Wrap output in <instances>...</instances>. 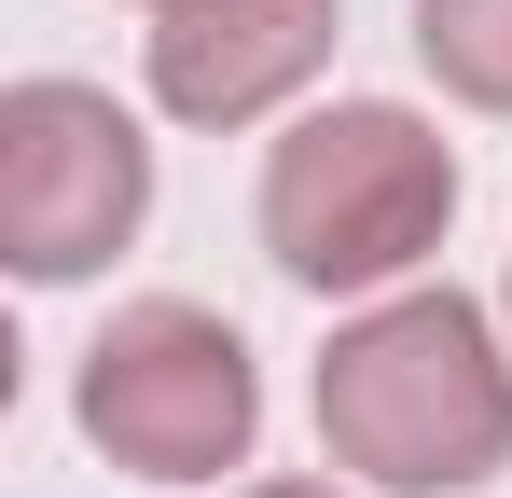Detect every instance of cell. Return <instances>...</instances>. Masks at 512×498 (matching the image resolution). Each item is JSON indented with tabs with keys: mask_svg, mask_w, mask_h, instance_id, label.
I'll list each match as a JSON object with an SVG mask.
<instances>
[{
	"mask_svg": "<svg viewBox=\"0 0 512 498\" xmlns=\"http://www.w3.org/2000/svg\"><path fill=\"white\" fill-rule=\"evenodd\" d=\"M236 498H346V485H305V471H291V485H236Z\"/></svg>",
	"mask_w": 512,
	"mask_h": 498,
	"instance_id": "7",
	"label": "cell"
},
{
	"mask_svg": "<svg viewBox=\"0 0 512 498\" xmlns=\"http://www.w3.org/2000/svg\"><path fill=\"white\" fill-rule=\"evenodd\" d=\"M499 305H512V291H499Z\"/></svg>",
	"mask_w": 512,
	"mask_h": 498,
	"instance_id": "9",
	"label": "cell"
},
{
	"mask_svg": "<svg viewBox=\"0 0 512 498\" xmlns=\"http://www.w3.org/2000/svg\"><path fill=\"white\" fill-rule=\"evenodd\" d=\"M70 415H84L97 457L139 471V485H222V471H250V443H263V360H250V332L222 305L153 291V305H125L84 346Z\"/></svg>",
	"mask_w": 512,
	"mask_h": 498,
	"instance_id": "3",
	"label": "cell"
},
{
	"mask_svg": "<svg viewBox=\"0 0 512 498\" xmlns=\"http://www.w3.org/2000/svg\"><path fill=\"white\" fill-rule=\"evenodd\" d=\"M153 222V139L111 83L28 70L0 97V263L28 291H70Z\"/></svg>",
	"mask_w": 512,
	"mask_h": 498,
	"instance_id": "4",
	"label": "cell"
},
{
	"mask_svg": "<svg viewBox=\"0 0 512 498\" xmlns=\"http://www.w3.org/2000/svg\"><path fill=\"white\" fill-rule=\"evenodd\" d=\"M319 443L374 498H471L512 471V346L471 291H374L319 360Z\"/></svg>",
	"mask_w": 512,
	"mask_h": 498,
	"instance_id": "1",
	"label": "cell"
},
{
	"mask_svg": "<svg viewBox=\"0 0 512 498\" xmlns=\"http://www.w3.org/2000/svg\"><path fill=\"white\" fill-rule=\"evenodd\" d=\"M139 14H180V0H139Z\"/></svg>",
	"mask_w": 512,
	"mask_h": 498,
	"instance_id": "8",
	"label": "cell"
},
{
	"mask_svg": "<svg viewBox=\"0 0 512 498\" xmlns=\"http://www.w3.org/2000/svg\"><path fill=\"white\" fill-rule=\"evenodd\" d=\"M457 222V153L443 125L402 111V97H333L305 111L277 153H263V249L291 291H416V263Z\"/></svg>",
	"mask_w": 512,
	"mask_h": 498,
	"instance_id": "2",
	"label": "cell"
},
{
	"mask_svg": "<svg viewBox=\"0 0 512 498\" xmlns=\"http://www.w3.org/2000/svg\"><path fill=\"white\" fill-rule=\"evenodd\" d=\"M416 56L457 111H512V0H416Z\"/></svg>",
	"mask_w": 512,
	"mask_h": 498,
	"instance_id": "6",
	"label": "cell"
},
{
	"mask_svg": "<svg viewBox=\"0 0 512 498\" xmlns=\"http://www.w3.org/2000/svg\"><path fill=\"white\" fill-rule=\"evenodd\" d=\"M346 0H180L153 14V111L167 125H263L333 70Z\"/></svg>",
	"mask_w": 512,
	"mask_h": 498,
	"instance_id": "5",
	"label": "cell"
}]
</instances>
